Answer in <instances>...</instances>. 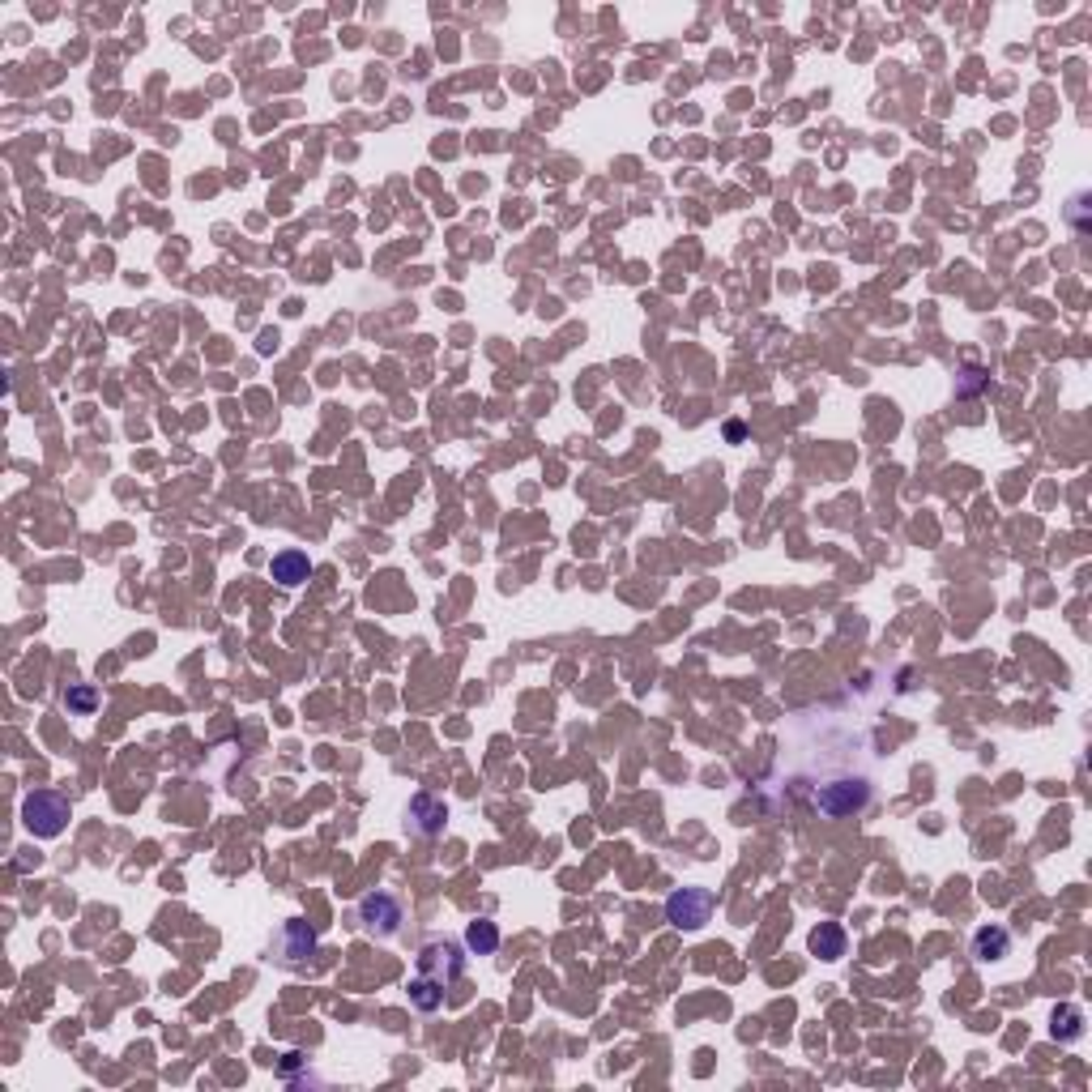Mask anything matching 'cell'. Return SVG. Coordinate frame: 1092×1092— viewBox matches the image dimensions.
<instances>
[{
	"label": "cell",
	"mask_w": 1092,
	"mask_h": 1092,
	"mask_svg": "<svg viewBox=\"0 0 1092 1092\" xmlns=\"http://www.w3.org/2000/svg\"><path fill=\"white\" fill-rule=\"evenodd\" d=\"M69 799H64V794H56V790H34L31 799L22 803V824H26V832H31V837H38V841H51V837H60L64 828H69Z\"/></svg>",
	"instance_id": "obj_1"
},
{
	"label": "cell",
	"mask_w": 1092,
	"mask_h": 1092,
	"mask_svg": "<svg viewBox=\"0 0 1092 1092\" xmlns=\"http://www.w3.org/2000/svg\"><path fill=\"white\" fill-rule=\"evenodd\" d=\"M870 803V781L867 777H837V781H824L815 790V811L828 815V819H850L858 811H867Z\"/></svg>",
	"instance_id": "obj_2"
},
{
	"label": "cell",
	"mask_w": 1092,
	"mask_h": 1092,
	"mask_svg": "<svg viewBox=\"0 0 1092 1092\" xmlns=\"http://www.w3.org/2000/svg\"><path fill=\"white\" fill-rule=\"evenodd\" d=\"M713 892L709 888H678L666 896V922L678 931H700L713 918Z\"/></svg>",
	"instance_id": "obj_3"
},
{
	"label": "cell",
	"mask_w": 1092,
	"mask_h": 1092,
	"mask_svg": "<svg viewBox=\"0 0 1092 1092\" xmlns=\"http://www.w3.org/2000/svg\"><path fill=\"white\" fill-rule=\"evenodd\" d=\"M358 922H363V931H371L376 939H393L406 922V909L393 892H367L363 901H358Z\"/></svg>",
	"instance_id": "obj_4"
},
{
	"label": "cell",
	"mask_w": 1092,
	"mask_h": 1092,
	"mask_svg": "<svg viewBox=\"0 0 1092 1092\" xmlns=\"http://www.w3.org/2000/svg\"><path fill=\"white\" fill-rule=\"evenodd\" d=\"M461 969H466V952H461L457 943H448V939L422 943V952H418V973H422V978H435V982L453 986L461 978Z\"/></svg>",
	"instance_id": "obj_5"
},
{
	"label": "cell",
	"mask_w": 1092,
	"mask_h": 1092,
	"mask_svg": "<svg viewBox=\"0 0 1092 1092\" xmlns=\"http://www.w3.org/2000/svg\"><path fill=\"white\" fill-rule=\"evenodd\" d=\"M406 815H410L406 824L415 828L418 837H440V832H444V819H448L444 803L431 799V794H415V799H410V811H406Z\"/></svg>",
	"instance_id": "obj_6"
},
{
	"label": "cell",
	"mask_w": 1092,
	"mask_h": 1092,
	"mask_svg": "<svg viewBox=\"0 0 1092 1092\" xmlns=\"http://www.w3.org/2000/svg\"><path fill=\"white\" fill-rule=\"evenodd\" d=\"M282 956H287L290 965L312 960L316 956V931L307 927V922H287V927H282Z\"/></svg>",
	"instance_id": "obj_7"
},
{
	"label": "cell",
	"mask_w": 1092,
	"mask_h": 1092,
	"mask_svg": "<svg viewBox=\"0 0 1092 1092\" xmlns=\"http://www.w3.org/2000/svg\"><path fill=\"white\" fill-rule=\"evenodd\" d=\"M269 572H274L278 585L294 589V585H303L307 576H312V559H307L303 550H278L274 563H269Z\"/></svg>",
	"instance_id": "obj_8"
},
{
	"label": "cell",
	"mask_w": 1092,
	"mask_h": 1092,
	"mask_svg": "<svg viewBox=\"0 0 1092 1092\" xmlns=\"http://www.w3.org/2000/svg\"><path fill=\"white\" fill-rule=\"evenodd\" d=\"M1007 952H1011V934L1003 927H982L973 934V960H982V965H995Z\"/></svg>",
	"instance_id": "obj_9"
},
{
	"label": "cell",
	"mask_w": 1092,
	"mask_h": 1092,
	"mask_svg": "<svg viewBox=\"0 0 1092 1092\" xmlns=\"http://www.w3.org/2000/svg\"><path fill=\"white\" fill-rule=\"evenodd\" d=\"M806 943H811V952H815L819 960H841V956H845V943H850V939H845V927H841V922H819Z\"/></svg>",
	"instance_id": "obj_10"
},
{
	"label": "cell",
	"mask_w": 1092,
	"mask_h": 1092,
	"mask_svg": "<svg viewBox=\"0 0 1092 1092\" xmlns=\"http://www.w3.org/2000/svg\"><path fill=\"white\" fill-rule=\"evenodd\" d=\"M466 952H474V956H495L499 952V927L491 918H474L466 927Z\"/></svg>",
	"instance_id": "obj_11"
},
{
	"label": "cell",
	"mask_w": 1092,
	"mask_h": 1092,
	"mask_svg": "<svg viewBox=\"0 0 1092 1092\" xmlns=\"http://www.w3.org/2000/svg\"><path fill=\"white\" fill-rule=\"evenodd\" d=\"M410 1003H415L418 1011H435V1007L444 1003V982L422 978V973H418V978L410 982Z\"/></svg>",
	"instance_id": "obj_12"
},
{
	"label": "cell",
	"mask_w": 1092,
	"mask_h": 1092,
	"mask_svg": "<svg viewBox=\"0 0 1092 1092\" xmlns=\"http://www.w3.org/2000/svg\"><path fill=\"white\" fill-rule=\"evenodd\" d=\"M64 709L69 713H77V717H90L98 709V691L90 687V683H82V687H69L64 691Z\"/></svg>",
	"instance_id": "obj_13"
},
{
	"label": "cell",
	"mask_w": 1092,
	"mask_h": 1092,
	"mask_svg": "<svg viewBox=\"0 0 1092 1092\" xmlns=\"http://www.w3.org/2000/svg\"><path fill=\"white\" fill-rule=\"evenodd\" d=\"M1084 1033V1016L1075 1007H1059L1055 1011V1037H1062V1042H1075V1037Z\"/></svg>",
	"instance_id": "obj_14"
},
{
	"label": "cell",
	"mask_w": 1092,
	"mask_h": 1092,
	"mask_svg": "<svg viewBox=\"0 0 1092 1092\" xmlns=\"http://www.w3.org/2000/svg\"><path fill=\"white\" fill-rule=\"evenodd\" d=\"M986 384H991V376H986V367H965V380L956 384V397H978Z\"/></svg>",
	"instance_id": "obj_15"
},
{
	"label": "cell",
	"mask_w": 1092,
	"mask_h": 1092,
	"mask_svg": "<svg viewBox=\"0 0 1092 1092\" xmlns=\"http://www.w3.org/2000/svg\"><path fill=\"white\" fill-rule=\"evenodd\" d=\"M726 440H742V422H726Z\"/></svg>",
	"instance_id": "obj_16"
}]
</instances>
